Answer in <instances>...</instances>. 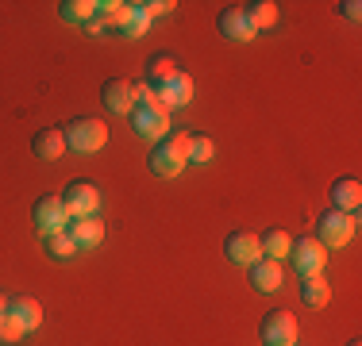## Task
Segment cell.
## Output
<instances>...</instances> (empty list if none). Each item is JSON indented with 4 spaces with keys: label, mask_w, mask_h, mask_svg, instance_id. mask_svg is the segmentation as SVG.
<instances>
[{
    "label": "cell",
    "mask_w": 362,
    "mask_h": 346,
    "mask_svg": "<svg viewBox=\"0 0 362 346\" xmlns=\"http://www.w3.org/2000/svg\"><path fill=\"white\" fill-rule=\"evenodd\" d=\"M132 124H135V131H139L143 138L162 143V138L170 135V112L154 100V104H146V108H135L132 112Z\"/></svg>",
    "instance_id": "obj_8"
},
{
    "label": "cell",
    "mask_w": 362,
    "mask_h": 346,
    "mask_svg": "<svg viewBox=\"0 0 362 346\" xmlns=\"http://www.w3.org/2000/svg\"><path fill=\"white\" fill-rule=\"evenodd\" d=\"M358 204H362V185H358V177H339V181H335V185H332V208L355 215Z\"/></svg>",
    "instance_id": "obj_18"
},
{
    "label": "cell",
    "mask_w": 362,
    "mask_h": 346,
    "mask_svg": "<svg viewBox=\"0 0 362 346\" xmlns=\"http://www.w3.org/2000/svg\"><path fill=\"white\" fill-rule=\"evenodd\" d=\"M347 346H362V342H358V339H351V342H347Z\"/></svg>",
    "instance_id": "obj_31"
},
{
    "label": "cell",
    "mask_w": 362,
    "mask_h": 346,
    "mask_svg": "<svg viewBox=\"0 0 362 346\" xmlns=\"http://www.w3.org/2000/svg\"><path fill=\"white\" fill-rule=\"evenodd\" d=\"M139 8H143L146 20H158V16H170L177 4H174V0H139Z\"/></svg>",
    "instance_id": "obj_26"
},
{
    "label": "cell",
    "mask_w": 362,
    "mask_h": 346,
    "mask_svg": "<svg viewBox=\"0 0 362 346\" xmlns=\"http://www.w3.org/2000/svg\"><path fill=\"white\" fill-rule=\"evenodd\" d=\"M223 254L235 266H255L258 258H262V246H258L255 231H231V235L223 239Z\"/></svg>",
    "instance_id": "obj_10"
},
{
    "label": "cell",
    "mask_w": 362,
    "mask_h": 346,
    "mask_svg": "<svg viewBox=\"0 0 362 346\" xmlns=\"http://www.w3.org/2000/svg\"><path fill=\"white\" fill-rule=\"evenodd\" d=\"M247 273H251V285H255L258 292H278L281 281H286L281 262H270V258H258L255 266H247Z\"/></svg>",
    "instance_id": "obj_17"
},
{
    "label": "cell",
    "mask_w": 362,
    "mask_h": 346,
    "mask_svg": "<svg viewBox=\"0 0 362 346\" xmlns=\"http://www.w3.org/2000/svg\"><path fill=\"white\" fill-rule=\"evenodd\" d=\"M31 220H35V227L42 231V235H54V231H66L70 227V212H66L62 196L54 193H42L35 208H31Z\"/></svg>",
    "instance_id": "obj_7"
},
{
    "label": "cell",
    "mask_w": 362,
    "mask_h": 346,
    "mask_svg": "<svg viewBox=\"0 0 362 346\" xmlns=\"http://www.w3.org/2000/svg\"><path fill=\"white\" fill-rule=\"evenodd\" d=\"M181 73V66H177V58L170 54V50H158V54H151L143 62V81L151 85V89H162V85L170 81V77H177Z\"/></svg>",
    "instance_id": "obj_14"
},
{
    "label": "cell",
    "mask_w": 362,
    "mask_h": 346,
    "mask_svg": "<svg viewBox=\"0 0 362 346\" xmlns=\"http://www.w3.org/2000/svg\"><path fill=\"white\" fill-rule=\"evenodd\" d=\"M289 262L300 277H316V273H324V266H327V250L320 246L316 235H300V239H293V246H289Z\"/></svg>",
    "instance_id": "obj_4"
},
{
    "label": "cell",
    "mask_w": 362,
    "mask_h": 346,
    "mask_svg": "<svg viewBox=\"0 0 362 346\" xmlns=\"http://www.w3.org/2000/svg\"><path fill=\"white\" fill-rule=\"evenodd\" d=\"M62 131H66V150H77V154H93L108 143V124L93 116H74Z\"/></svg>",
    "instance_id": "obj_3"
},
{
    "label": "cell",
    "mask_w": 362,
    "mask_h": 346,
    "mask_svg": "<svg viewBox=\"0 0 362 346\" xmlns=\"http://www.w3.org/2000/svg\"><path fill=\"white\" fill-rule=\"evenodd\" d=\"M62 204H66V212H70V220L97 215V208H100V189L93 185V181L77 177V181H70V185L62 189Z\"/></svg>",
    "instance_id": "obj_6"
},
{
    "label": "cell",
    "mask_w": 362,
    "mask_h": 346,
    "mask_svg": "<svg viewBox=\"0 0 362 346\" xmlns=\"http://www.w3.org/2000/svg\"><path fill=\"white\" fill-rule=\"evenodd\" d=\"M42 250H47L54 262H66V258H74L77 254V246H74V239L66 235V231H54V235H42Z\"/></svg>",
    "instance_id": "obj_23"
},
{
    "label": "cell",
    "mask_w": 362,
    "mask_h": 346,
    "mask_svg": "<svg viewBox=\"0 0 362 346\" xmlns=\"http://www.w3.org/2000/svg\"><path fill=\"white\" fill-rule=\"evenodd\" d=\"M258 246H262V258H270V262H281V258H289V246H293V235L281 227L266 231V235H258Z\"/></svg>",
    "instance_id": "obj_19"
},
{
    "label": "cell",
    "mask_w": 362,
    "mask_h": 346,
    "mask_svg": "<svg viewBox=\"0 0 362 346\" xmlns=\"http://www.w3.org/2000/svg\"><path fill=\"white\" fill-rule=\"evenodd\" d=\"M258 335H262V346H297V319L286 308H274L262 316Z\"/></svg>",
    "instance_id": "obj_5"
},
{
    "label": "cell",
    "mask_w": 362,
    "mask_h": 346,
    "mask_svg": "<svg viewBox=\"0 0 362 346\" xmlns=\"http://www.w3.org/2000/svg\"><path fill=\"white\" fill-rule=\"evenodd\" d=\"M189 138H193V135L174 131V127H170V135L162 138V143H154L151 154H146L151 173H158V177H177V173L189 166Z\"/></svg>",
    "instance_id": "obj_1"
},
{
    "label": "cell",
    "mask_w": 362,
    "mask_h": 346,
    "mask_svg": "<svg viewBox=\"0 0 362 346\" xmlns=\"http://www.w3.org/2000/svg\"><path fill=\"white\" fill-rule=\"evenodd\" d=\"M85 31H89V35H105V31H108V16H105V12H97L89 23H85Z\"/></svg>",
    "instance_id": "obj_28"
},
{
    "label": "cell",
    "mask_w": 362,
    "mask_h": 346,
    "mask_svg": "<svg viewBox=\"0 0 362 346\" xmlns=\"http://www.w3.org/2000/svg\"><path fill=\"white\" fill-rule=\"evenodd\" d=\"M154 100L162 104V108H185L189 100H193V77L185 73V69H181L177 77H170L166 85H162V89H154Z\"/></svg>",
    "instance_id": "obj_12"
},
{
    "label": "cell",
    "mask_w": 362,
    "mask_h": 346,
    "mask_svg": "<svg viewBox=\"0 0 362 346\" xmlns=\"http://www.w3.org/2000/svg\"><path fill=\"white\" fill-rule=\"evenodd\" d=\"M300 300H305L308 308H324L327 300H332V285L324 281V273H316V277H300Z\"/></svg>",
    "instance_id": "obj_20"
},
{
    "label": "cell",
    "mask_w": 362,
    "mask_h": 346,
    "mask_svg": "<svg viewBox=\"0 0 362 346\" xmlns=\"http://www.w3.org/2000/svg\"><path fill=\"white\" fill-rule=\"evenodd\" d=\"M132 93H135V108H146V104H154V89H151L146 81H135Z\"/></svg>",
    "instance_id": "obj_27"
},
{
    "label": "cell",
    "mask_w": 362,
    "mask_h": 346,
    "mask_svg": "<svg viewBox=\"0 0 362 346\" xmlns=\"http://www.w3.org/2000/svg\"><path fill=\"white\" fill-rule=\"evenodd\" d=\"M212 154H216V146H212L209 135H193V138H189V166H209Z\"/></svg>",
    "instance_id": "obj_24"
},
{
    "label": "cell",
    "mask_w": 362,
    "mask_h": 346,
    "mask_svg": "<svg viewBox=\"0 0 362 346\" xmlns=\"http://www.w3.org/2000/svg\"><path fill=\"white\" fill-rule=\"evenodd\" d=\"M355 231H358V215L339 212V208H327V212H320V220H316V239H320L324 250L347 246L355 239Z\"/></svg>",
    "instance_id": "obj_2"
},
{
    "label": "cell",
    "mask_w": 362,
    "mask_h": 346,
    "mask_svg": "<svg viewBox=\"0 0 362 346\" xmlns=\"http://www.w3.org/2000/svg\"><path fill=\"white\" fill-rule=\"evenodd\" d=\"M339 12L347 16V20H358V16H362V4H358V0H343Z\"/></svg>",
    "instance_id": "obj_29"
},
{
    "label": "cell",
    "mask_w": 362,
    "mask_h": 346,
    "mask_svg": "<svg viewBox=\"0 0 362 346\" xmlns=\"http://www.w3.org/2000/svg\"><path fill=\"white\" fill-rule=\"evenodd\" d=\"M8 316H16L23 323V331H39L42 327V304L35 297H28V292H20V297H8Z\"/></svg>",
    "instance_id": "obj_16"
},
{
    "label": "cell",
    "mask_w": 362,
    "mask_h": 346,
    "mask_svg": "<svg viewBox=\"0 0 362 346\" xmlns=\"http://www.w3.org/2000/svg\"><path fill=\"white\" fill-rule=\"evenodd\" d=\"M243 12H247V20H251L255 31L274 28V23H278V4H274V0H255V4H243Z\"/></svg>",
    "instance_id": "obj_21"
},
{
    "label": "cell",
    "mask_w": 362,
    "mask_h": 346,
    "mask_svg": "<svg viewBox=\"0 0 362 346\" xmlns=\"http://www.w3.org/2000/svg\"><path fill=\"white\" fill-rule=\"evenodd\" d=\"M216 28L223 39H231V42H251L255 39V28H251V20H247V12H243V4H228L220 12V20H216Z\"/></svg>",
    "instance_id": "obj_11"
},
{
    "label": "cell",
    "mask_w": 362,
    "mask_h": 346,
    "mask_svg": "<svg viewBox=\"0 0 362 346\" xmlns=\"http://www.w3.org/2000/svg\"><path fill=\"white\" fill-rule=\"evenodd\" d=\"M66 235L74 239L77 250H93L105 242V223H100V215H81V220H70Z\"/></svg>",
    "instance_id": "obj_13"
},
{
    "label": "cell",
    "mask_w": 362,
    "mask_h": 346,
    "mask_svg": "<svg viewBox=\"0 0 362 346\" xmlns=\"http://www.w3.org/2000/svg\"><path fill=\"white\" fill-rule=\"evenodd\" d=\"M23 335H28V331H23V323H20L16 316H8V311H4V316H0V342L12 346V342H20Z\"/></svg>",
    "instance_id": "obj_25"
},
{
    "label": "cell",
    "mask_w": 362,
    "mask_h": 346,
    "mask_svg": "<svg viewBox=\"0 0 362 346\" xmlns=\"http://www.w3.org/2000/svg\"><path fill=\"white\" fill-rule=\"evenodd\" d=\"M4 311H8V300H4V297H0V316H4Z\"/></svg>",
    "instance_id": "obj_30"
},
{
    "label": "cell",
    "mask_w": 362,
    "mask_h": 346,
    "mask_svg": "<svg viewBox=\"0 0 362 346\" xmlns=\"http://www.w3.org/2000/svg\"><path fill=\"white\" fill-rule=\"evenodd\" d=\"M100 100H105V108L112 112V116H132L135 112L132 81H124V77H108V81L100 85Z\"/></svg>",
    "instance_id": "obj_9"
},
{
    "label": "cell",
    "mask_w": 362,
    "mask_h": 346,
    "mask_svg": "<svg viewBox=\"0 0 362 346\" xmlns=\"http://www.w3.org/2000/svg\"><path fill=\"white\" fill-rule=\"evenodd\" d=\"M31 154H35L39 162H58L66 154V131L62 127H42V131H35Z\"/></svg>",
    "instance_id": "obj_15"
},
{
    "label": "cell",
    "mask_w": 362,
    "mask_h": 346,
    "mask_svg": "<svg viewBox=\"0 0 362 346\" xmlns=\"http://www.w3.org/2000/svg\"><path fill=\"white\" fill-rule=\"evenodd\" d=\"M58 16L66 23H89L97 16V0H62L58 4Z\"/></svg>",
    "instance_id": "obj_22"
}]
</instances>
